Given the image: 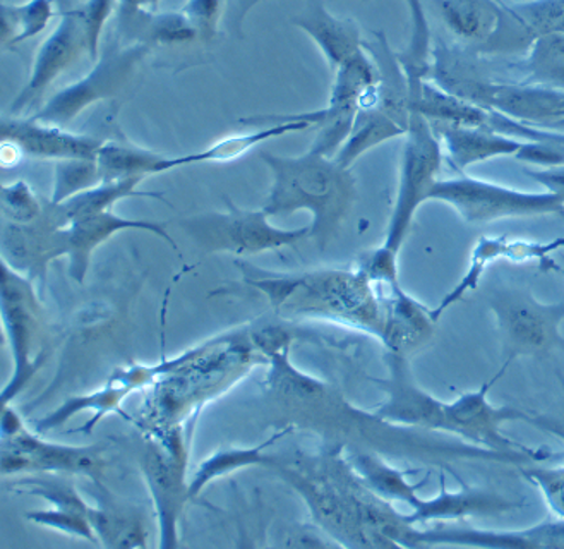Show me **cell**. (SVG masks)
Returning <instances> with one entry per match:
<instances>
[{
	"label": "cell",
	"instance_id": "1",
	"mask_svg": "<svg viewBox=\"0 0 564 549\" xmlns=\"http://www.w3.org/2000/svg\"><path fill=\"white\" fill-rule=\"evenodd\" d=\"M274 174L273 190L264 206L268 217L310 209L311 237L326 246L335 236L356 197V182L333 157L311 150L299 159L263 155Z\"/></svg>",
	"mask_w": 564,
	"mask_h": 549
},
{
	"label": "cell",
	"instance_id": "2",
	"mask_svg": "<svg viewBox=\"0 0 564 549\" xmlns=\"http://www.w3.org/2000/svg\"><path fill=\"white\" fill-rule=\"evenodd\" d=\"M410 104V101H409ZM403 144L399 191L388 225L387 239L379 251L399 259L400 249L414 224L417 209L430 202L431 191L440 179L443 143L431 122L415 105L410 104L409 131Z\"/></svg>",
	"mask_w": 564,
	"mask_h": 549
},
{
	"label": "cell",
	"instance_id": "3",
	"mask_svg": "<svg viewBox=\"0 0 564 549\" xmlns=\"http://www.w3.org/2000/svg\"><path fill=\"white\" fill-rule=\"evenodd\" d=\"M430 202L452 206L468 225H487L505 218L561 215L564 209V200L549 191L527 193L467 174L445 181L440 179L431 191Z\"/></svg>",
	"mask_w": 564,
	"mask_h": 549
},
{
	"label": "cell",
	"instance_id": "4",
	"mask_svg": "<svg viewBox=\"0 0 564 549\" xmlns=\"http://www.w3.org/2000/svg\"><path fill=\"white\" fill-rule=\"evenodd\" d=\"M487 302L498 323L508 366L520 356L564 351L560 332L564 322V302L545 304L529 289L513 286L496 287Z\"/></svg>",
	"mask_w": 564,
	"mask_h": 549
},
{
	"label": "cell",
	"instance_id": "5",
	"mask_svg": "<svg viewBox=\"0 0 564 549\" xmlns=\"http://www.w3.org/2000/svg\"><path fill=\"white\" fill-rule=\"evenodd\" d=\"M507 368L508 364H505L499 375L484 384L479 390L468 391L460 395L455 402L446 403V433L470 441L471 445L480 449L513 456L518 462L547 461L551 459V453L520 445L501 433V426L510 421H527L545 428L542 419L532 418L527 412L511 409V407L492 406L487 400V394Z\"/></svg>",
	"mask_w": 564,
	"mask_h": 549
},
{
	"label": "cell",
	"instance_id": "6",
	"mask_svg": "<svg viewBox=\"0 0 564 549\" xmlns=\"http://www.w3.org/2000/svg\"><path fill=\"white\" fill-rule=\"evenodd\" d=\"M182 225L208 251H228L236 255H256L292 246L311 234V227L299 230L273 227L268 222L264 209L246 212L232 208L228 213H208L187 218Z\"/></svg>",
	"mask_w": 564,
	"mask_h": 549
},
{
	"label": "cell",
	"instance_id": "7",
	"mask_svg": "<svg viewBox=\"0 0 564 549\" xmlns=\"http://www.w3.org/2000/svg\"><path fill=\"white\" fill-rule=\"evenodd\" d=\"M148 52L150 47L147 43H132L126 47L116 43L109 45L98 58L97 66L85 78L58 92L33 119L57 126L67 125L88 105L117 94L147 57Z\"/></svg>",
	"mask_w": 564,
	"mask_h": 549
},
{
	"label": "cell",
	"instance_id": "8",
	"mask_svg": "<svg viewBox=\"0 0 564 549\" xmlns=\"http://www.w3.org/2000/svg\"><path fill=\"white\" fill-rule=\"evenodd\" d=\"M83 52L88 54L85 28L78 9H70L64 12L54 32L40 45L32 76L11 105V112H23L28 105L42 97L48 86L82 57Z\"/></svg>",
	"mask_w": 564,
	"mask_h": 549
},
{
	"label": "cell",
	"instance_id": "9",
	"mask_svg": "<svg viewBox=\"0 0 564 549\" xmlns=\"http://www.w3.org/2000/svg\"><path fill=\"white\" fill-rule=\"evenodd\" d=\"M390 399L379 410V418L419 428L431 433H446V402L434 399L430 391L415 384L402 354L391 353Z\"/></svg>",
	"mask_w": 564,
	"mask_h": 549
},
{
	"label": "cell",
	"instance_id": "10",
	"mask_svg": "<svg viewBox=\"0 0 564 549\" xmlns=\"http://www.w3.org/2000/svg\"><path fill=\"white\" fill-rule=\"evenodd\" d=\"M564 249V237L549 240V243H533V240L510 239L507 236L480 237L477 240L476 248L471 251L470 263L467 271L462 277L460 282L456 283L455 289L448 292L443 301L431 310L434 322L440 320L441 314L452 308L455 302L460 301L465 294L476 291L482 280L484 271L489 265L498 259H511V261H539L542 265L549 261V256L554 251Z\"/></svg>",
	"mask_w": 564,
	"mask_h": 549
},
{
	"label": "cell",
	"instance_id": "11",
	"mask_svg": "<svg viewBox=\"0 0 564 549\" xmlns=\"http://www.w3.org/2000/svg\"><path fill=\"white\" fill-rule=\"evenodd\" d=\"M419 546H477V548H564V518L520 530H487L440 526L419 530Z\"/></svg>",
	"mask_w": 564,
	"mask_h": 549
},
{
	"label": "cell",
	"instance_id": "12",
	"mask_svg": "<svg viewBox=\"0 0 564 549\" xmlns=\"http://www.w3.org/2000/svg\"><path fill=\"white\" fill-rule=\"evenodd\" d=\"M2 141L17 144L26 155L39 159L97 160L104 141L94 136L73 134L63 126L36 119H6Z\"/></svg>",
	"mask_w": 564,
	"mask_h": 549
},
{
	"label": "cell",
	"instance_id": "13",
	"mask_svg": "<svg viewBox=\"0 0 564 549\" xmlns=\"http://www.w3.org/2000/svg\"><path fill=\"white\" fill-rule=\"evenodd\" d=\"M502 9L501 30L486 52H529L539 39L564 35V0H525Z\"/></svg>",
	"mask_w": 564,
	"mask_h": 549
},
{
	"label": "cell",
	"instance_id": "14",
	"mask_svg": "<svg viewBox=\"0 0 564 549\" xmlns=\"http://www.w3.org/2000/svg\"><path fill=\"white\" fill-rule=\"evenodd\" d=\"M449 163L458 174L487 160L514 157L525 147V140L492 131L486 126H449L433 122Z\"/></svg>",
	"mask_w": 564,
	"mask_h": 549
},
{
	"label": "cell",
	"instance_id": "15",
	"mask_svg": "<svg viewBox=\"0 0 564 549\" xmlns=\"http://www.w3.org/2000/svg\"><path fill=\"white\" fill-rule=\"evenodd\" d=\"M462 492L449 493L446 489L445 476L441 474L440 495L434 498H419L415 507H412V514L406 515L412 526L414 524L441 523V520H458V518L468 517V515H496L502 512L513 510L518 503L502 498L491 492L474 489L468 487L460 480Z\"/></svg>",
	"mask_w": 564,
	"mask_h": 549
},
{
	"label": "cell",
	"instance_id": "16",
	"mask_svg": "<svg viewBox=\"0 0 564 549\" xmlns=\"http://www.w3.org/2000/svg\"><path fill=\"white\" fill-rule=\"evenodd\" d=\"M294 24L316 43L332 69L337 71L348 58L364 51L357 24L333 17L322 2H311L310 8L295 18Z\"/></svg>",
	"mask_w": 564,
	"mask_h": 549
},
{
	"label": "cell",
	"instance_id": "17",
	"mask_svg": "<svg viewBox=\"0 0 564 549\" xmlns=\"http://www.w3.org/2000/svg\"><path fill=\"white\" fill-rule=\"evenodd\" d=\"M124 228H144L150 233L159 234L163 239L171 240L160 225L150 222H132L116 217L113 213L107 212L89 213L83 217L70 220L69 227H64V240H66V252L70 255V270L74 277L83 280L86 268H88L89 255L97 248L98 244L109 239L117 230Z\"/></svg>",
	"mask_w": 564,
	"mask_h": 549
},
{
	"label": "cell",
	"instance_id": "18",
	"mask_svg": "<svg viewBox=\"0 0 564 549\" xmlns=\"http://www.w3.org/2000/svg\"><path fill=\"white\" fill-rule=\"evenodd\" d=\"M388 289L391 292L390 306L384 313V329L381 337L387 345H390L391 353L405 356L409 351H414L430 341L436 322L431 310L406 294L400 283Z\"/></svg>",
	"mask_w": 564,
	"mask_h": 549
},
{
	"label": "cell",
	"instance_id": "19",
	"mask_svg": "<svg viewBox=\"0 0 564 549\" xmlns=\"http://www.w3.org/2000/svg\"><path fill=\"white\" fill-rule=\"evenodd\" d=\"M434 8L453 35L480 51L496 39L505 18L496 0H434Z\"/></svg>",
	"mask_w": 564,
	"mask_h": 549
},
{
	"label": "cell",
	"instance_id": "20",
	"mask_svg": "<svg viewBox=\"0 0 564 549\" xmlns=\"http://www.w3.org/2000/svg\"><path fill=\"white\" fill-rule=\"evenodd\" d=\"M101 182L141 177L171 171L175 166L197 163L196 153L186 157H163L141 148L104 143L97 157Z\"/></svg>",
	"mask_w": 564,
	"mask_h": 549
},
{
	"label": "cell",
	"instance_id": "21",
	"mask_svg": "<svg viewBox=\"0 0 564 549\" xmlns=\"http://www.w3.org/2000/svg\"><path fill=\"white\" fill-rule=\"evenodd\" d=\"M54 18V0H28L0 6V35L6 47H17L47 30Z\"/></svg>",
	"mask_w": 564,
	"mask_h": 549
},
{
	"label": "cell",
	"instance_id": "22",
	"mask_svg": "<svg viewBox=\"0 0 564 549\" xmlns=\"http://www.w3.org/2000/svg\"><path fill=\"white\" fill-rule=\"evenodd\" d=\"M523 83L564 92V35L539 39L527 52Z\"/></svg>",
	"mask_w": 564,
	"mask_h": 549
},
{
	"label": "cell",
	"instance_id": "23",
	"mask_svg": "<svg viewBox=\"0 0 564 549\" xmlns=\"http://www.w3.org/2000/svg\"><path fill=\"white\" fill-rule=\"evenodd\" d=\"M357 467L379 495L400 499V502L406 503L410 508L415 507V503L419 502V484H415V486L410 484L405 480V472L388 467V465L381 464L372 456L366 455L359 456Z\"/></svg>",
	"mask_w": 564,
	"mask_h": 549
},
{
	"label": "cell",
	"instance_id": "24",
	"mask_svg": "<svg viewBox=\"0 0 564 549\" xmlns=\"http://www.w3.org/2000/svg\"><path fill=\"white\" fill-rule=\"evenodd\" d=\"M101 181L97 160H63L57 165V186H55L54 203H63L74 194Z\"/></svg>",
	"mask_w": 564,
	"mask_h": 549
},
{
	"label": "cell",
	"instance_id": "25",
	"mask_svg": "<svg viewBox=\"0 0 564 549\" xmlns=\"http://www.w3.org/2000/svg\"><path fill=\"white\" fill-rule=\"evenodd\" d=\"M117 6H120V0H86L85 4L78 8L91 61H98L100 57V42L105 23L112 17Z\"/></svg>",
	"mask_w": 564,
	"mask_h": 549
},
{
	"label": "cell",
	"instance_id": "26",
	"mask_svg": "<svg viewBox=\"0 0 564 549\" xmlns=\"http://www.w3.org/2000/svg\"><path fill=\"white\" fill-rule=\"evenodd\" d=\"M486 128L502 132V134L513 136L518 140L544 141V143L560 144V147L564 148V131L525 125V122H520V120L502 116V114L496 112V110L487 109Z\"/></svg>",
	"mask_w": 564,
	"mask_h": 549
},
{
	"label": "cell",
	"instance_id": "27",
	"mask_svg": "<svg viewBox=\"0 0 564 549\" xmlns=\"http://www.w3.org/2000/svg\"><path fill=\"white\" fill-rule=\"evenodd\" d=\"M182 12L196 30L197 39L209 42L217 36L218 23L224 12V0H187Z\"/></svg>",
	"mask_w": 564,
	"mask_h": 549
},
{
	"label": "cell",
	"instance_id": "28",
	"mask_svg": "<svg viewBox=\"0 0 564 549\" xmlns=\"http://www.w3.org/2000/svg\"><path fill=\"white\" fill-rule=\"evenodd\" d=\"M523 474L544 493L551 510L564 518V467L529 469Z\"/></svg>",
	"mask_w": 564,
	"mask_h": 549
},
{
	"label": "cell",
	"instance_id": "29",
	"mask_svg": "<svg viewBox=\"0 0 564 549\" xmlns=\"http://www.w3.org/2000/svg\"><path fill=\"white\" fill-rule=\"evenodd\" d=\"M2 197H4V212L12 220L24 224V222H32L33 218L39 217V202L23 182H20L17 186L4 187Z\"/></svg>",
	"mask_w": 564,
	"mask_h": 549
},
{
	"label": "cell",
	"instance_id": "30",
	"mask_svg": "<svg viewBox=\"0 0 564 549\" xmlns=\"http://www.w3.org/2000/svg\"><path fill=\"white\" fill-rule=\"evenodd\" d=\"M525 175L539 182L545 191L564 200V163L547 169H527Z\"/></svg>",
	"mask_w": 564,
	"mask_h": 549
},
{
	"label": "cell",
	"instance_id": "31",
	"mask_svg": "<svg viewBox=\"0 0 564 549\" xmlns=\"http://www.w3.org/2000/svg\"><path fill=\"white\" fill-rule=\"evenodd\" d=\"M160 0H120V17H128L134 12H153L159 6Z\"/></svg>",
	"mask_w": 564,
	"mask_h": 549
},
{
	"label": "cell",
	"instance_id": "32",
	"mask_svg": "<svg viewBox=\"0 0 564 549\" xmlns=\"http://www.w3.org/2000/svg\"><path fill=\"white\" fill-rule=\"evenodd\" d=\"M542 268H544V270L557 271V273H561L564 277V265L554 263V259H549L547 263L542 265Z\"/></svg>",
	"mask_w": 564,
	"mask_h": 549
},
{
	"label": "cell",
	"instance_id": "33",
	"mask_svg": "<svg viewBox=\"0 0 564 549\" xmlns=\"http://www.w3.org/2000/svg\"><path fill=\"white\" fill-rule=\"evenodd\" d=\"M549 129H556V131H564V120H561L560 125L554 126V128Z\"/></svg>",
	"mask_w": 564,
	"mask_h": 549
},
{
	"label": "cell",
	"instance_id": "34",
	"mask_svg": "<svg viewBox=\"0 0 564 549\" xmlns=\"http://www.w3.org/2000/svg\"><path fill=\"white\" fill-rule=\"evenodd\" d=\"M560 217L564 218V209H563V213H561Z\"/></svg>",
	"mask_w": 564,
	"mask_h": 549
}]
</instances>
